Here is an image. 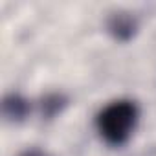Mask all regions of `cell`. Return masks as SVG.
Listing matches in <instances>:
<instances>
[{
    "label": "cell",
    "instance_id": "obj_4",
    "mask_svg": "<svg viewBox=\"0 0 156 156\" xmlns=\"http://www.w3.org/2000/svg\"><path fill=\"white\" fill-rule=\"evenodd\" d=\"M68 105V98L62 94H46L41 99V114L46 119L55 118L57 114H61Z\"/></svg>",
    "mask_w": 156,
    "mask_h": 156
},
{
    "label": "cell",
    "instance_id": "obj_2",
    "mask_svg": "<svg viewBox=\"0 0 156 156\" xmlns=\"http://www.w3.org/2000/svg\"><path fill=\"white\" fill-rule=\"evenodd\" d=\"M107 28L110 31V35L121 42H127L134 37L136 33V28H138V22L136 19L130 15V13H114L108 22H107Z\"/></svg>",
    "mask_w": 156,
    "mask_h": 156
},
{
    "label": "cell",
    "instance_id": "obj_5",
    "mask_svg": "<svg viewBox=\"0 0 156 156\" xmlns=\"http://www.w3.org/2000/svg\"><path fill=\"white\" fill-rule=\"evenodd\" d=\"M19 156H51V154H48L46 151H41V149H28V151L20 152Z\"/></svg>",
    "mask_w": 156,
    "mask_h": 156
},
{
    "label": "cell",
    "instance_id": "obj_1",
    "mask_svg": "<svg viewBox=\"0 0 156 156\" xmlns=\"http://www.w3.org/2000/svg\"><path fill=\"white\" fill-rule=\"evenodd\" d=\"M138 105L130 99H118L108 103L96 116V129L101 138L114 147L129 141L138 123Z\"/></svg>",
    "mask_w": 156,
    "mask_h": 156
},
{
    "label": "cell",
    "instance_id": "obj_3",
    "mask_svg": "<svg viewBox=\"0 0 156 156\" xmlns=\"http://www.w3.org/2000/svg\"><path fill=\"white\" fill-rule=\"evenodd\" d=\"M2 114L11 123H20L30 114V101L20 94H8L2 99Z\"/></svg>",
    "mask_w": 156,
    "mask_h": 156
}]
</instances>
